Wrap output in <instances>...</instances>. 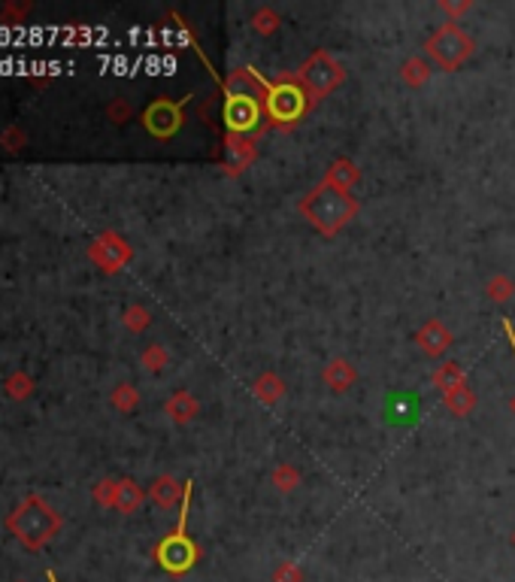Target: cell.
Instances as JSON below:
<instances>
[{
  "label": "cell",
  "mask_w": 515,
  "mask_h": 582,
  "mask_svg": "<svg viewBox=\"0 0 515 582\" xmlns=\"http://www.w3.org/2000/svg\"><path fill=\"white\" fill-rule=\"evenodd\" d=\"M297 210H301V216L310 221L321 237H336L358 216L361 204L352 191H343V188L330 186L328 179H321L310 195L301 197Z\"/></svg>",
  "instance_id": "obj_1"
},
{
  "label": "cell",
  "mask_w": 515,
  "mask_h": 582,
  "mask_svg": "<svg viewBox=\"0 0 515 582\" xmlns=\"http://www.w3.org/2000/svg\"><path fill=\"white\" fill-rule=\"evenodd\" d=\"M261 104H264L267 112V125L276 128V131H295L306 112L315 106L295 73H279L276 79H267Z\"/></svg>",
  "instance_id": "obj_2"
},
{
  "label": "cell",
  "mask_w": 515,
  "mask_h": 582,
  "mask_svg": "<svg viewBox=\"0 0 515 582\" xmlns=\"http://www.w3.org/2000/svg\"><path fill=\"white\" fill-rule=\"evenodd\" d=\"M421 49H425V58L430 64H436L445 73H455L458 67H464L476 55V40L458 21H443Z\"/></svg>",
  "instance_id": "obj_3"
},
{
  "label": "cell",
  "mask_w": 515,
  "mask_h": 582,
  "mask_svg": "<svg viewBox=\"0 0 515 582\" xmlns=\"http://www.w3.org/2000/svg\"><path fill=\"white\" fill-rule=\"evenodd\" d=\"M188 507H191V482H186V497H182L179 522H176L173 531L167 534V537L155 546V561L167 573H173V577H182V573H188L197 564V558H201V549H197V543L186 534Z\"/></svg>",
  "instance_id": "obj_4"
},
{
  "label": "cell",
  "mask_w": 515,
  "mask_h": 582,
  "mask_svg": "<svg viewBox=\"0 0 515 582\" xmlns=\"http://www.w3.org/2000/svg\"><path fill=\"white\" fill-rule=\"evenodd\" d=\"M221 121L230 137H243V140H258L267 131V112L261 97L249 91H230L225 88V104H221Z\"/></svg>",
  "instance_id": "obj_5"
},
{
  "label": "cell",
  "mask_w": 515,
  "mask_h": 582,
  "mask_svg": "<svg viewBox=\"0 0 515 582\" xmlns=\"http://www.w3.org/2000/svg\"><path fill=\"white\" fill-rule=\"evenodd\" d=\"M295 76L306 88L310 101L319 104V101H325L330 91H336L345 82V67H343V61H336L328 49H315L312 55L297 67Z\"/></svg>",
  "instance_id": "obj_6"
},
{
  "label": "cell",
  "mask_w": 515,
  "mask_h": 582,
  "mask_svg": "<svg viewBox=\"0 0 515 582\" xmlns=\"http://www.w3.org/2000/svg\"><path fill=\"white\" fill-rule=\"evenodd\" d=\"M10 528L19 534V540L25 543L28 549H40L43 543H49L52 534L58 531V516L46 507L43 501L30 497L25 507L10 519Z\"/></svg>",
  "instance_id": "obj_7"
},
{
  "label": "cell",
  "mask_w": 515,
  "mask_h": 582,
  "mask_svg": "<svg viewBox=\"0 0 515 582\" xmlns=\"http://www.w3.org/2000/svg\"><path fill=\"white\" fill-rule=\"evenodd\" d=\"M191 101V95L179 97V101H170V97H158L143 110V128L158 140H170L173 134L182 131L186 125V106Z\"/></svg>",
  "instance_id": "obj_8"
},
{
  "label": "cell",
  "mask_w": 515,
  "mask_h": 582,
  "mask_svg": "<svg viewBox=\"0 0 515 582\" xmlns=\"http://www.w3.org/2000/svg\"><path fill=\"white\" fill-rule=\"evenodd\" d=\"M415 343L425 352L428 358H443L445 352L455 346V334L449 331V325L440 319H428L425 325L415 331Z\"/></svg>",
  "instance_id": "obj_9"
},
{
  "label": "cell",
  "mask_w": 515,
  "mask_h": 582,
  "mask_svg": "<svg viewBox=\"0 0 515 582\" xmlns=\"http://www.w3.org/2000/svg\"><path fill=\"white\" fill-rule=\"evenodd\" d=\"M91 258H95L106 273H115L119 267H125L130 262V246L119 234H104L101 240L95 243V249H91Z\"/></svg>",
  "instance_id": "obj_10"
},
{
  "label": "cell",
  "mask_w": 515,
  "mask_h": 582,
  "mask_svg": "<svg viewBox=\"0 0 515 582\" xmlns=\"http://www.w3.org/2000/svg\"><path fill=\"white\" fill-rule=\"evenodd\" d=\"M258 158V146L255 140H243V137H230L225 134V173L234 179L249 170Z\"/></svg>",
  "instance_id": "obj_11"
},
{
  "label": "cell",
  "mask_w": 515,
  "mask_h": 582,
  "mask_svg": "<svg viewBox=\"0 0 515 582\" xmlns=\"http://www.w3.org/2000/svg\"><path fill=\"white\" fill-rule=\"evenodd\" d=\"M321 379H325V386L330 388V392L343 395V392H349V388L358 382V370H355V364L345 362V358H334V362L325 364V370H321Z\"/></svg>",
  "instance_id": "obj_12"
},
{
  "label": "cell",
  "mask_w": 515,
  "mask_h": 582,
  "mask_svg": "<svg viewBox=\"0 0 515 582\" xmlns=\"http://www.w3.org/2000/svg\"><path fill=\"white\" fill-rule=\"evenodd\" d=\"M149 497L158 503L161 510H173L176 503H182V497H186V486H182L176 477H170V473H164V477H158L155 482H152Z\"/></svg>",
  "instance_id": "obj_13"
},
{
  "label": "cell",
  "mask_w": 515,
  "mask_h": 582,
  "mask_svg": "<svg viewBox=\"0 0 515 582\" xmlns=\"http://www.w3.org/2000/svg\"><path fill=\"white\" fill-rule=\"evenodd\" d=\"M252 395H255L264 407H276V403L286 397V382H282L279 373L267 370V373H261L255 382H252Z\"/></svg>",
  "instance_id": "obj_14"
},
{
  "label": "cell",
  "mask_w": 515,
  "mask_h": 582,
  "mask_svg": "<svg viewBox=\"0 0 515 582\" xmlns=\"http://www.w3.org/2000/svg\"><path fill=\"white\" fill-rule=\"evenodd\" d=\"M325 179L330 182V186H336L343 191H352L361 182V167L352 158H336L334 164L325 170Z\"/></svg>",
  "instance_id": "obj_15"
},
{
  "label": "cell",
  "mask_w": 515,
  "mask_h": 582,
  "mask_svg": "<svg viewBox=\"0 0 515 582\" xmlns=\"http://www.w3.org/2000/svg\"><path fill=\"white\" fill-rule=\"evenodd\" d=\"M430 382L440 388V395H452V392H458V388L467 386V373L458 362H443V364H436Z\"/></svg>",
  "instance_id": "obj_16"
},
{
  "label": "cell",
  "mask_w": 515,
  "mask_h": 582,
  "mask_svg": "<svg viewBox=\"0 0 515 582\" xmlns=\"http://www.w3.org/2000/svg\"><path fill=\"white\" fill-rule=\"evenodd\" d=\"M164 410H167V416H170L176 425H188L191 419H195L197 412H201V401H197L195 395L182 388V392H176L170 401H167Z\"/></svg>",
  "instance_id": "obj_17"
},
{
  "label": "cell",
  "mask_w": 515,
  "mask_h": 582,
  "mask_svg": "<svg viewBox=\"0 0 515 582\" xmlns=\"http://www.w3.org/2000/svg\"><path fill=\"white\" fill-rule=\"evenodd\" d=\"M430 76H434V71H430V61L428 58L412 55V58H406L403 64H401V79L410 88H425L428 82H430Z\"/></svg>",
  "instance_id": "obj_18"
},
{
  "label": "cell",
  "mask_w": 515,
  "mask_h": 582,
  "mask_svg": "<svg viewBox=\"0 0 515 582\" xmlns=\"http://www.w3.org/2000/svg\"><path fill=\"white\" fill-rule=\"evenodd\" d=\"M443 403H445V410L452 412V416H458V419H464V416H470V412L476 410V392L470 386H464V388H458V392H452V395H443Z\"/></svg>",
  "instance_id": "obj_19"
},
{
  "label": "cell",
  "mask_w": 515,
  "mask_h": 582,
  "mask_svg": "<svg viewBox=\"0 0 515 582\" xmlns=\"http://www.w3.org/2000/svg\"><path fill=\"white\" fill-rule=\"evenodd\" d=\"M140 503H143V492L137 488V482L121 479L119 486H115V503H112V507L119 512H134V510H140Z\"/></svg>",
  "instance_id": "obj_20"
},
{
  "label": "cell",
  "mask_w": 515,
  "mask_h": 582,
  "mask_svg": "<svg viewBox=\"0 0 515 582\" xmlns=\"http://www.w3.org/2000/svg\"><path fill=\"white\" fill-rule=\"evenodd\" d=\"M270 482L276 486V492L288 495V492H295V488L301 486V470H297L291 461H279L270 470Z\"/></svg>",
  "instance_id": "obj_21"
},
{
  "label": "cell",
  "mask_w": 515,
  "mask_h": 582,
  "mask_svg": "<svg viewBox=\"0 0 515 582\" xmlns=\"http://www.w3.org/2000/svg\"><path fill=\"white\" fill-rule=\"evenodd\" d=\"M249 25H252V30H255V34H261V37H273L276 30H279L282 19H279V12L270 10V6H258V10L252 12Z\"/></svg>",
  "instance_id": "obj_22"
},
{
  "label": "cell",
  "mask_w": 515,
  "mask_h": 582,
  "mask_svg": "<svg viewBox=\"0 0 515 582\" xmlns=\"http://www.w3.org/2000/svg\"><path fill=\"white\" fill-rule=\"evenodd\" d=\"M486 295H488V301H494V303L512 301V295H515V279L510 277V273H494V277L486 282Z\"/></svg>",
  "instance_id": "obj_23"
},
{
  "label": "cell",
  "mask_w": 515,
  "mask_h": 582,
  "mask_svg": "<svg viewBox=\"0 0 515 582\" xmlns=\"http://www.w3.org/2000/svg\"><path fill=\"white\" fill-rule=\"evenodd\" d=\"M137 401H140V397H137V388L128 386V382H125V386H119V388L112 392V407L121 410V412H130V410H134Z\"/></svg>",
  "instance_id": "obj_24"
},
{
  "label": "cell",
  "mask_w": 515,
  "mask_h": 582,
  "mask_svg": "<svg viewBox=\"0 0 515 582\" xmlns=\"http://www.w3.org/2000/svg\"><path fill=\"white\" fill-rule=\"evenodd\" d=\"M167 362H170V358H167V349H164V346H149V349L143 352V364L149 367L152 373L164 370Z\"/></svg>",
  "instance_id": "obj_25"
},
{
  "label": "cell",
  "mask_w": 515,
  "mask_h": 582,
  "mask_svg": "<svg viewBox=\"0 0 515 582\" xmlns=\"http://www.w3.org/2000/svg\"><path fill=\"white\" fill-rule=\"evenodd\" d=\"M149 310L145 306H130V310L125 312V325L130 328V331H143V328H149Z\"/></svg>",
  "instance_id": "obj_26"
},
{
  "label": "cell",
  "mask_w": 515,
  "mask_h": 582,
  "mask_svg": "<svg viewBox=\"0 0 515 582\" xmlns=\"http://www.w3.org/2000/svg\"><path fill=\"white\" fill-rule=\"evenodd\" d=\"M273 582H303V570H301V564H295V561H282L279 568L273 570Z\"/></svg>",
  "instance_id": "obj_27"
},
{
  "label": "cell",
  "mask_w": 515,
  "mask_h": 582,
  "mask_svg": "<svg viewBox=\"0 0 515 582\" xmlns=\"http://www.w3.org/2000/svg\"><path fill=\"white\" fill-rule=\"evenodd\" d=\"M436 6H440V12L449 15V21H458V15L473 10V0H440Z\"/></svg>",
  "instance_id": "obj_28"
},
{
  "label": "cell",
  "mask_w": 515,
  "mask_h": 582,
  "mask_svg": "<svg viewBox=\"0 0 515 582\" xmlns=\"http://www.w3.org/2000/svg\"><path fill=\"white\" fill-rule=\"evenodd\" d=\"M115 486H119V482H101V486L95 488V497H97V503H104V507H112L115 503Z\"/></svg>",
  "instance_id": "obj_29"
},
{
  "label": "cell",
  "mask_w": 515,
  "mask_h": 582,
  "mask_svg": "<svg viewBox=\"0 0 515 582\" xmlns=\"http://www.w3.org/2000/svg\"><path fill=\"white\" fill-rule=\"evenodd\" d=\"M6 386H10V395L12 397H25L30 392V382L25 377H12L10 382H6Z\"/></svg>",
  "instance_id": "obj_30"
},
{
  "label": "cell",
  "mask_w": 515,
  "mask_h": 582,
  "mask_svg": "<svg viewBox=\"0 0 515 582\" xmlns=\"http://www.w3.org/2000/svg\"><path fill=\"white\" fill-rule=\"evenodd\" d=\"M503 334H506V340H510L512 355H515V325H512V319H503ZM512 410H515V397H512Z\"/></svg>",
  "instance_id": "obj_31"
},
{
  "label": "cell",
  "mask_w": 515,
  "mask_h": 582,
  "mask_svg": "<svg viewBox=\"0 0 515 582\" xmlns=\"http://www.w3.org/2000/svg\"><path fill=\"white\" fill-rule=\"evenodd\" d=\"M128 104H115V106H110V116L112 119H128Z\"/></svg>",
  "instance_id": "obj_32"
},
{
  "label": "cell",
  "mask_w": 515,
  "mask_h": 582,
  "mask_svg": "<svg viewBox=\"0 0 515 582\" xmlns=\"http://www.w3.org/2000/svg\"><path fill=\"white\" fill-rule=\"evenodd\" d=\"M49 582H55V573H49Z\"/></svg>",
  "instance_id": "obj_33"
},
{
  "label": "cell",
  "mask_w": 515,
  "mask_h": 582,
  "mask_svg": "<svg viewBox=\"0 0 515 582\" xmlns=\"http://www.w3.org/2000/svg\"><path fill=\"white\" fill-rule=\"evenodd\" d=\"M512 546H515V531H512Z\"/></svg>",
  "instance_id": "obj_34"
}]
</instances>
